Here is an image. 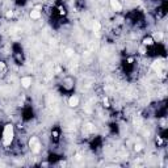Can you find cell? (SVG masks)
Masks as SVG:
<instances>
[{
    "label": "cell",
    "instance_id": "3957f363",
    "mask_svg": "<svg viewBox=\"0 0 168 168\" xmlns=\"http://www.w3.org/2000/svg\"><path fill=\"white\" fill-rule=\"evenodd\" d=\"M110 7L113 11H121L122 9V4L118 0H110Z\"/></svg>",
    "mask_w": 168,
    "mask_h": 168
},
{
    "label": "cell",
    "instance_id": "30bf717a",
    "mask_svg": "<svg viewBox=\"0 0 168 168\" xmlns=\"http://www.w3.org/2000/svg\"><path fill=\"white\" fill-rule=\"evenodd\" d=\"M134 150H135L137 152H139V151L142 150V146H141V144H135V147H134Z\"/></svg>",
    "mask_w": 168,
    "mask_h": 168
},
{
    "label": "cell",
    "instance_id": "9c48e42d",
    "mask_svg": "<svg viewBox=\"0 0 168 168\" xmlns=\"http://www.w3.org/2000/svg\"><path fill=\"white\" fill-rule=\"evenodd\" d=\"M5 16H7V18H11L13 16V12H12V11H8V12L5 13Z\"/></svg>",
    "mask_w": 168,
    "mask_h": 168
},
{
    "label": "cell",
    "instance_id": "5b68a950",
    "mask_svg": "<svg viewBox=\"0 0 168 168\" xmlns=\"http://www.w3.org/2000/svg\"><path fill=\"white\" fill-rule=\"evenodd\" d=\"M40 17H41V12L37 9V8L30 11V18H32V20H38Z\"/></svg>",
    "mask_w": 168,
    "mask_h": 168
},
{
    "label": "cell",
    "instance_id": "5bb4252c",
    "mask_svg": "<svg viewBox=\"0 0 168 168\" xmlns=\"http://www.w3.org/2000/svg\"><path fill=\"white\" fill-rule=\"evenodd\" d=\"M104 105H105V106H109V102H108V100H104Z\"/></svg>",
    "mask_w": 168,
    "mask_h": 168
},
{
    "label": "cell",
    "instance_id": "8fae6325",
    "mask_svg": "<svg viewBox=\"0 0 168 168\" xmlns=\"http://www.w3.org/2000/svg\"><path fill=\"white\" fill-rule=\"evenodd\" d=\"M4 70H5V63L0 62V71H4Z\"/></svg>",
    "mask_w": 168,
    "mask_h": 168
},
{
    "label": "cell",
    "instance_id": "4fadbf2b",
    "mask_svg": "<svg viewBox=\"0 0 168 168\" xmlns=\"http://www.w3.org/2000/svg\"><path fill=\"white\" fill-rule=\"evenodd\" d=\"M155 38H158V40H162V38H163V34H162V33H158V34L155 36Z\"/></svg>",
    "mask_w": 168,
    "mask_h": 168
},
{
    "label": "cell",
    "instance_id": "7a4b0ae2",
    "mask_svg": "<svg viewBox=\"0 0 168 168\" xmlns=\"http://www.w3.org/2000/svg\"><path fill=\"white\" fill-rule=\"evenodd\" d=\"M32 78L30 76H24V78H21V85L24 87V88H29L30 85H32Z\"/></svg>",
    "mask_w": 168,
    "mask_h": 168
},
{
    "label": "cell",
    "instance_id": "6da1fadb",
    "mask_svg": "<svg viewBox=\"0 0 168 168\" xmlns=\"http://www.w3.org/2000/svg\"><path fill=\"white\" fill-rule=\"evenodd\" d=\"M13 141V126L11 124H7L4 126V131H3V144L5 147L9 146Z\"/></svg>",
    "mask_w": 168,
    "mask_h": 168
},
{
    "label": "cell",
    "instance_id": "7c38bea8",
    "mask_svg": "<svg viewBox=\"0 0 168 168\" xmlns=\"http://www.w3.org/2000/svg\"><path fill=\"white\" fill-rule=\"evenodd\" d=\"M139 51H141V54H144V51H146V46H142L141 49H139Z\"/></svg>",
    "mask_w": 168,
    "mask_h": 168
},
{
    "label": "cell",
    "instance_id": "8992f818",
    "mask_svg": "<svg viewBox=\"0 0 168 168\" xmlns=\"http://www.w3.org/2000/svg\"><path fill=\"white\" fill-rule=\"evenodd\" d=\"M154 45V38L152 37H146L143 40V46H152Z\"/></svg>",
    "mask_w": 168,
    "mask_h": 168
},
{
    "label": "cell",
    "instance_id": "52a82bcc",
    "mask_svg": "<svg viewBox=\"0 0 168 168\" xmlns=\"http://www.w3.org/2000/svg\"><path fill=\"white\" fill-rule=\"evenodd\" d=\"M30 148H32V151H33V152H36V154L40 152V150H41V143H40V142H37V143H36L34 146L30 147Z\"/></svg>",
    "mask_w": 168,
    "mask_h": 168
},
{
    "label": "cell",
    "instance_id": "277c9868",
    "mask_svg": "<svg viewBox=\"0 0 168 168\" xmlns=\"http://www.w3.org/2000/svg\"><path fill=\"white\" fill-rule=\"evenodd\" d=\"M68 105L71 106V108L78 106V105H79V97H78V96H71L68 99Z\"/></svg>",
    "mask_w": 168,
    "mask_h": 168
},
{
    "label": "cell",
    "instance_id": "ba28073f",
    "mask_svg": "<svg viewBox=\"0 0 168 168\" xmlns=\"http://www.w3.org/2000/svg\"><path fill=\"white\" fill-rule=\"evenodd\" d=\"M92 28H93L95 32H99V30L101 29V24H100L99 21H95V22H93V25H92Z\"/></svg>",
    "mask_w": 168,
    "mask_h": 168
}]
</instances>
